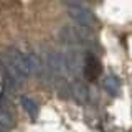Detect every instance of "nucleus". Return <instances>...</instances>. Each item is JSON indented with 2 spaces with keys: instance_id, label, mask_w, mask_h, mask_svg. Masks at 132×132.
<instances>
[{
  "instance_id": "obj_1",
  "label": "nucleus",
  "mask_w": 132,
  "mask_h": 132,
  "mask_svg": "<svg viewBox=\"0 0 132 132\" xmlns=\"http://www.w3.org/2000/svg\"><path fill=\"white\" fill-rule=\"evenodd\" d=\"M58 53V66H60L61 76L76 78L82 69V56L74 46H66Z\"/></svg>"
},
{
  "instance_id": "obj_2",
  "label": "nucleus",
  "mask_w": 132,
  "mask_h": 132,
  "mask_svg": "<svg viewBox=\"0 0 132 132\" xmlns=\"http://www.w3.org/2000/svg\"><path fill=\"white\" fill-rule=\"evenodd\" d=\"M68 16L74 22V25L84 28V30H93L97 27V18L88 7H68Z\"/></svg>"
},
{
  "instance_id": "obj_3",
  "label": "nucleus",
  "mask_w": 132,
  "mask_h": 132,
  "mask_svg": "<svg viewBox=\"0 0 132 132\" xmlns=\"http://www.w3.org/2000/svg\"><path fill=\"white\" fill-rule=\"evenodd\" d=\"M60 38L64 41L68 46H74V45H88L91 41V35L89 30H84V28L78 27H63L60 31Z\"/></svg>"
},
{
  "instance_id": "obj_4",
  "label": "nucleus",
  "mask_w": 132,
  "mask_h": 132,
  "mask_svg": "<svg viewBox=\"0 0 132 132\" xmlns=\"http://www.w3.org/2000/svg\"><path fill=\"white\" fill-rule=\"evenodd\" d=\"M101 63L93 53H88L84 58H82V74L88 81H94L99 78L101 74Z\"/></svg>"
},
{
  "instance_id": "obj_5",
  "label": "nucleus",
  "mask_w": 132,
  "mask_h": 132,
  "mask_svg": "<svg viewBox=\"0 0 132 132\" xmlns=\"http://www.w3.org/2000/svg\"><path fill=\"white\" fill-rule=\"evenodd\" d=\"M104 88H106V91L111 94V96H117L119 91H121V81H119L117 76L109 74V76L104 79Z\"/></svg>"
},
{
  "instance_id": "obj_6",
  "label": "nucleus",
  "mask_w": 132,
  "mask_h": 132,
  "mask_svg": "<svg viewBox=\"0 0 132 132\" xmlns=\"http://www.w3.org/2000/svg\"><path fill=\"white\" fill-rule=\"evenodd\" d=\"M22 106L28 112V116H31V117H36V116H38V104H36L31 97H27V96L22 97Z\"/></svg>"
},
{
  "instance_id": "obj_7",
  "label": "nucleus",
  "mask_w": 132,
  "mask_h": 132,
  "mask_svg": "<svg viewBox=\"0 0 132 132\" xmlns=\"http://www.w3.org/2000/svg\"><path fill=\"white\" fill-rule=\"evenodd\" d=\"M0 127L10 132L12 127H13V116H10V114L3 112V111H0Z\"/></svg>"
},
{
  "instance_id": "obj_8",
  "label": "nucleus",
  "mask_w": 132,
  "mask_h": 132,
  "mask_svg": "<svg viewBox=\"0 0 132 132\" xmlns=\"http://www.w3.org/2000/svg\"><path fill=\"white\" fill-rule=\"evenodd\" d=\"M0 111H3V112L13 116V107H12V102L8 101L3 94H0Z\"/></svg>"
},
{
  "instance_id": "obj_9",
  "label": "nucleus",
  "mask_w": 132,
  "mask_h": 132,
  "mask_svg": "<svg viewBox=\"0 0 132 132\" xmlns=\"http://www.w3.org/2000/svg\"><path fill=\"white\" fill-rule=\"evenodd\" d=\"M86 94H88V91H86V88L82 84H74L73 86V96H76L78 99H84L86 97Z\"/></svg>"
},
{
  "instance_id": "obj_10",
  "label": "nucleus",
  "mask_w": 132,
  "mask_h": 132,
  "mask_svg": "<svg viewBox=\"0 0 132 132\" xmlns=\"http://www.w3.org/2000/svg\"><path fill=\"white\" fill-rule=\"evenodd\" d=\"M68 7H86L88 2H94V0H63Z\"/></svg>"
}]
</instances>
